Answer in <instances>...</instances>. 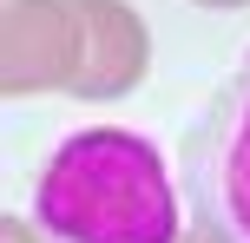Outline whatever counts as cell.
I'll use <instances>...</instances> for the list:
<instances>
[{
	"label": "cell",
	"instance_id": "cell-1",
	"mask_svg": "<svg viewBox=\"0 0 250 243\" xmlns=\"http://www.w3.org/2000/svg\"><path fill=\"white\" fill-rule=\"evenodd\" d=\"M33 210L60 243H178L165 151L119 125L73 131L40 171Z\"/></svg>",
	"mask_w": 250,
	"mask_h": 243
},
{
	"label": "cell",
	"instance_id": "cell-2",
	"mask_svg": "<svg viewBox=\"0 0 250 243\" xmlns=\"http://www.w3.org/2000/svg\"><path fill=\"white\" fill-rule=\"evenodd\" d=\"M185 191L211 243H250V59L211 92L191 125Z\"/></svg>",
	"mask_w": 250,
	"mask_h": 243
},
{
	"label": "cell",
	"instance_id": "cell-3",
	"mask_svg": "<svg viewBox=\"0 0 250 243\" xmlns=\"http://www.w3.org/2000/svg\"><path fill=\"white\" fill-rule=\"evenodd\" d=\"M86 33H79L73 0H7L0 20V86L13 99L26 92H73Z\"/></svg>",
	"mask_w": 250,
	"mask_h": 243
},
{
	"label": "cell",
	"instance_id": "cell-4",
	"mask_svg": "<svg viewBox=\"0 0 250 243\" xmlns=\"http://www.w3.org/2000/svg\"><path fill=\"white\" fill-rule=\"evenodd\" d=\"M79 33H86V59H79V99H119L145 79L151 66V33L125 0H73Z\"/></svg>",
	"mask_w": 250,
	"mask_h": 243
},
{
	"label": "cell",
	"instance_id": "cell-5",
	"mask_svg": "<svg viewBox=\"0 0 250 243\" xmlns=\"http://www.w3.org/2000/svg\"><path fill=\"white\" fill-rule=\"evenodd\" d=\"M0 243H46V237L33 224H20V217H0Z\"/></svg>",
	"mask_w": 250,
	"mask_h": 243
},
{
	"label": "cell",
	"instance_id": "cell-6",
	"mask_svg": "<svg viewBox=\"0 0 250 243\" xmlns=\"http://www.w3.org/2000/svg\"><path fill=\"white\" fill-rule=\"evenodd\" d=\"M198 7H250V0H198Z\"/></svg>",
	"mask_w": 250,
	"mask_h": 243
},
{
	"label": "cell",
	"instance_id": "cell-7",
	"mask_svg": "<svg viewBox=\"0 0 250 243\" xmlns=\"http://www.w3.org/2000/svg\"><path fill=\"white\" fill-rule=\"evenodd\" d=\"M178 243H211V237H204V230H191V237H178Z\"/></svg>",
	"mask_w": 250,
	"mask_h": 243
}]
</instances>
